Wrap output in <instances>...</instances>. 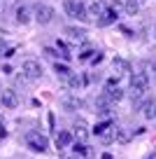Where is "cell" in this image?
<instances>
[{"instance_id":"6da1fadb","label":"cell","mask_w":156,"mask_h":159,"mask_svg":"<svg viewBox=\"0 0 156 159\" xmlns=\"http://www.w3.org/2000/svg\"><path fill=\"white\" fill-rule=\"evenodd\" d=\"M63 10L68 16L77 21H89V14H86V5H84L82 0H63Z\"/></svg>"},{"instance_id":"7a4b0ae2","label":"cell","mask_w":156,"mask_h":159,"mask_svg":"<svg viewBox=\"0 0 156 159\" xmlns=\"http://www.w3.org/2000/svg\"><path fill=\"white\" fill-rule=\"evenodd\" d=\"M26 143H28L35 152H44V150L49 148V140L44 138L42 134H37V131H28V134H26Z\"/></svg>"},{"instance_id":"3957f363","label":"cell","mask_w":156,"mask_h":159,"mask_svg":"<svg viewBox=\"0 0 156 159\" xmlns=\"http://www.w3.org/2000/svg\"><path fill=\"white\" fill-rule=\"evenodd\" d=\"M21 70H24V77H28V80H40L42 77V66L35 59H26L24 66H21Z\"/></svg>"},{"instance_id":"277c9868","label":"cell","mask_w":156,"mask_h":159,"mask_svg":"<svg viewBox=\"0 0 156 159\" xmlns=\"http://www.w3.org/2000/svg\"><path fill=\"white\" fill-rule=\"evenodd\" d=\"M105 101H110V103H114V101H121L124 98V89L117 84V80H110L107 84H105V96H102Z\"/></svg>"},{"instance_id":"5b68a950","label":"cell","mask_w":156,"mask_h":159,"mask_svg":"<svg viewBox=\"0 0 156 159\" xmlns=\"http://www.w3.org/2000/svg\"><path fill=\"white\" fill-rule=\"evenodd\" d=\"M35 19H37V24H51L54 21V7L37 5L35 7Z\"/></svg>"},{"instance_id":"8992f818","label":"cell","mask_w":156,"mask_h":159,"mask_svg":"<svg viewBox=\"0 0 156 159\" xmlns=\"http://www.w3.org/2000/svg\"><path fill=\"white\" fill-rule=\"evenodd\" d=\"M147 87H149V77H147V73H145V70H137V73L131 77V89H137V91L145 94Z\"/></svg>"},{"instance_id":"52a82bcc","label":"cell","mask_w":156,"mask_h":159,"mask_svg":"<svg viewBox=\"0 0 156 159\" xmlns=\"http://www.w3.org/2000/svg\"><path fill=\"white\" fill-rule=\"evenodd\" d=\"M70 134H72V138H77V143H86V140H89V129H86L84 122H77Z\"/></svg>"},{"instance_id":"ba28073f","label":"cell","mask_w":156,"mask_h":159,"mask_svg":"<svg viewBox=\"0 0 156 159\" xmlns=\"http://www.w3.org/2000/svg\"><path fill=\"white\" fill-rule=\"evenodd\" d=\"M0 103L5 105V108H10V110L12 108H19V96H16L12 89H5V94L0 96Z\"/></svg>"},{"instance_id":"9c48e42d","label":"cell","mask_w":156,"mask_h":159,"mask_svg":"<svg viewBox=\"0 0 156 159\" xmlns=\"http://www.w3.org/2000/svg\"><path fill=\"white\" fill-rule=\"evenodd\" d=\"M65 33H68V38L75 40V42H84V40H86V30L79 28V26H68Z\"/></svg>"},{"instance_id":"30bf717a","label":"cell","mask_w":156,"mask_h":159,"mask_svg":"<svg viewBox=\"0 0 156 159\" xmlns=\"http://www.w3.org/2000/svg\"><path fill=\"white\" fill-rule=\"evenodd\" d=\"M107 10V7H105V2H102V0H96V2H91V5L86 7V14H89V19H98V16L102 14V12Z\"/></svg>"},{"instance_id":"8fae6325","label":"cell","mask_w":156,"mask_h":159,"mask_svg":"<svg viewBox=\"0 0 156 159\" xmlns=\"http://www.w3.org/2000/svg\"><path fill=\"white\" fill-rule=\"evenodd\" d=\"M117 16H119L117 12H112V10H105V12H102V14L96 19V24H98V26H110V24H114V21H117Z\"/></svg>"},{"instance_id":"7c38bea8","label":"cell","mask_w":156,"mask_h":159,"mask_svg":"<svg viewBox=\"0 0 156 159\" xmlns=\"http://www.w3.org/2000/svg\"><path fill=\"white\" fill-rule=\"evenodd\" d=\"M70 143H72V134H70V131H61V134L56 136V148H58V150L68 148Z\"/></svg>"},{"instance_id":"4fadbf2b","label":"cell","mask_w":156,"mask_h":159,"mask_svg":"<svg viewBox=\"0 0 156 159\" xmlns=\"http://www.w3.org/2000/svg\"><path fill=\"white\" fill-rule=\"evenodd\" d=\"M142 112H145L147 119H154V117H156V103H154L151 98H147L145 103H142Z\"/></svg>"},{"instance_id":"5bb4252c","label":"cell","mask_w":156,"mask_h":159,"mask_svg":"<svg viewBox=\"0 0 156 159\" xmlns=\"http://www.w3.org/2000/svg\"><path fill=\"white\" fill-rule=\"evenodd\" d=\"M16 21H19V24H28V21H30L28 7H19V10H16Z\"/></svg>"},{"instance_id":"9a60e30c","label":"cell","mask_w":156,"mask_h":159,"mask_svg":"<svg viewBox=\"0 0 156 159\" xmlns=\"http://www.w3.org/2000/svg\"><path fill=\"white\" fill-rule=\"evenodd\" d=\"M110 101H105V98H100V101H96V110H98V115H110Z\"/></svg>"},{"instance_id":"2e32d148","label":"cell","mask_w":156,"mask_h":159,"mask_svg":"<svg viewBox=\"0 0 156 159\" xmlns=\"http://www.w3.org/2000/svg\"><path fill=\"white\" fill-rule=\"evenodd\" d=\"M140 5H142L140 0H126V5H124V10H126L128 14H135V12L140 10Z\"/></svg>"},{"instance_id":"e0dca14e","label":"cell","mask_w":156,"mask_h":159,"mask_svg":"<svg viewBox=\"0 0 156 159\" xmlns=\"http://www.w3.org/2000/svg\"><path fill=\"white\" fill-rule=\"evenodd\" d=\"M63 108L65 110H77V108H82V101L79 98H63Z\"/></svg>"},{"instance_id":"ac0fdd59","label":"cell","mask_w":156,"mask_h":159,"mask_svg":"<svg viewBox=\"0 0 156 159\" xmlns=\"http://www.w3.org/2000/svg\"><path fill=\"white\" fill-rule=\"evenodd\" d=\"M114 70H117V73H126V70H131V66L124 59H114Z\"/></svg>"},{"instance_id":"d6986e66","label":"cell","mask_w":156,"mask_h":159,"mask_svg":"<svg viewBox=\"0 0 156 159\" xmlns=\"http://www.w3.org/2000/svg\"><path fill=\"white\" fill-rule=\"evenodd\" d=\"M56 75H58V77H70L72 73H70V68L65 63H56Z\"/></svg>"},{"instance_id":"ffe728a7","label":"cell","mask_w":156,"mask_h":159,"mask_svg":"<svg viewBox=\"0 0 156 159\" xmlns=\"http://www.w3.org/2000/svg\"><path fill=\"white\" fill-rule=\"evenodd\" d=\"M10 54H14V52H12V45L7 40H0V56H10Z\"/></svg>"},{"instance_id":"44dd1931","label":"cell","mask_w":156,"mask_h":159,"mask_svg":"<svg viewBox=\"0 0 156 159\" xmlns=\"http://www.w3.org/2000/svg\"><path fill=\"white\" fill-rule=\"evenodd\" d=\"M117 140L119 143H128V140H131V134H128L126 129H117Z\"/></svg>"},{"instance_id":"7402d4cb","label":"cell","mask_w":156,"mask_h":159,"mask_svg":"<svg viewBox=\"0 0 156 159\" xmlns=\"http://www.w3.org/2000/svg\"><path fill=\"white\" fill-rule=\"evenodd\" d=\"M68 82H70V87H82L84 82H86V80H84V77H79V75H70V77H68Z\"/></svg>"},{"instance_id":"603a6c76","label":"cell","mask_w":156,"mask_h":159,"mask_svg":"<svg viewBox=\"0 0 156 159\" xmlns=\"http://www.w3.org/2000/svg\"><path fill=\"white\" fill-rule=\"evenodd\" d=\"M91 56H96V49H93V47H86V49L79 54V59H91Z\"/></svg>"},{"instance_id":"cb8c5ba5","label":"cell","mask_w":156,"mask_h":159,"mask_svg":"<svg viewBox=\"0 0 156 159\" xmlns=\"http://www.w3.org/2000/svg\"><path fill=\"white\" fill-rule=\"evenodd\" d=\"M70 159H84V157H79V154H72V157H70Z\"/></svg>"},{"instance_id":"d4e9b609","label":"cell","mask_w":156,"mask_h":159,"mask_svg":"<svg viewBox=\"0 0 156 159\" xmlns=\"http://www.w3.org/2000/svg\"><path fill=\"white\" fill-rule=\"evenodd\" d=\"M2 124H5V117H2V115H0V126H2Z\"/></svg>"}]
</instances>
